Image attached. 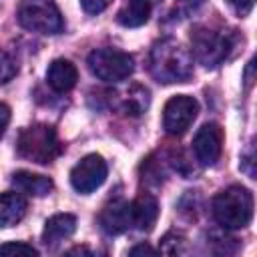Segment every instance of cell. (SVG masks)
I'll return each instance as SVG.
<instances>
[{
	"instance_id": "obj_9",
	"label": "cell",
	"mask_w": 257,
	"mask_h": 257,
	"mask_svg": "<svg viewBox=\"0 0 257 257\" xmlns=\"http://www.w3.org/2000/svg\"><path fill=\"white\" fill-rule=\"evenodd\" d=\"M221 151H223V131H221V126L217 122H205L193 139L195 159L199 161V165L211 167L219 161Z\"/></svg>"
},
{
	"instance_id": "obj_1",
	"label": "cell",
	"mask_w": 257,
	"mask_h": 257,
	"mask_svg": "<svg viewBox=\"0 0 257 257\" xmlns=\"http://www.w3.org/2000/svg\"><path fill=\"white\" fill-rule=\"evenodd\" d=\"M149 70L163 84L187 82L193 76L191 52L175 38H163L153 44L149 54Z\"/></svg>"
},
{
	"instance_id": "obj_2",
	"label": "cell",
	"mask_w": 257,
	"mask_h": 257,
	"mask_svg": "<svg viewBox=\"0 0 257 257\" xmlns=\"http://www.w3.org/2000/svg\"><path fill=\"white\" fill-rule=\"evenodd\" d=\"M213 217L225 229H243L253 219V195L239 185H231L215 195Z\"/></svg>"
},
{
	"instance_id": "obj_3",
	"label": "cell",
	"mask_w": 257,
	"mask_h": 257,
	"mask_svg": "<svg viewBox=\"0 0 257 257\" xmlns=\"http://www.w3.org/2000/svg\"><path fill=\"white\" fill-rule=\"evenodd\" d=\"M16 151L22 159L38 163V165H48L52 163L60 153L62 145L58 141L56 131L50 124H30L26 126L18 141H16Z\"/></svg>"
},
{
	"instance_id": "obj_20",
	"label": "cell",
	"mask_w": 257,
	"mask_h": 257,
	"mask_svg": "<svg viewBox=\"0 0 257 257\" xmlns=\"http://www.w3.org/2000/svg\"><path fill=\"white\" fill-rule=\"evenodd\" d=\"M112 0H80L86 14H100Z\"/></svg>"
},
{
	"instance_id": "obj_18",
	"label": "cell",
	"mask_w": 257,
	"mask_h": 257,
	"mask_svg": "<svg viewBox=\"0 0 257 257\" xmlns=\"http://www.w3.org/2000/svg\"><path fill=\"white\" fill-rule=\"evenodd\" d=\"M0 255H38V249H34L28 243L10 241V243L0 245Z\"/></svg>"
},
{
	"instance_id": "obj_7",
	"label": "cell",
	"mask_w": 257,
	"mask_h": 257,
	"mask_svg": "<svg viewBox=\"0 0 257 257\" xmlns=\"http://www.w3.org/2000/svg\"><path fill=\"white\" fill-rule=\"evenodd\" d=\"M197 112H199V104L193 96L177 94L169 98L163 110V126L167 135L181 137L183 133H187V128L197 118Z\"/></svg>"
},
{
	"instance_id": "obj_11",
	"label": "cell",
	"mask_w": 257,
	"mask_h": 257,
	"mask_svg": "<svg viewBox=\"0 0 257 257\" xmlns=\"http://www.w3.org/2000/svg\"><path fill=\"white\" fill-rule=\"evenodd\" d=\"M76 80H78V70L70 60L56 58V60L50 62V66L46 70V82L52 90L68 92L70 88H74Z\"/></svg>"
},
{
	"instance_id": "obj_4",
	"label": "cell",
	"mask_w": 257,
	"mask_h": 257,
	"mask_svg": "<svg viewBox=\"0 0 257 257\" xmlns=\"http://www.w3.org/2000/svg\"><path fill=\"white\" fill-rule=\"evenodd\" d=\"M16 16L22 28L36 34H58L64 28V20L52 0H22Z\"/></svg>"
},
{
	"instance_id": "obj_13",
	"label": "cell",
	"mask_w": 257,
	"mask_h": 257,
	"mask_svg": "<svg viewBox=\"0 0 257 257\" xmlns=\"http://www.w3.org/2000/svg\"><path fill=\"white\" fill-rule=\"evenodd\" d=\"M131 211H133V227L139 231H151L159 217V203L153 195L141 193L131 203Z\"/></svg>"
},
{
	"instance_id": "obj_25",
	"label": "cell",
	"mask_w": 257,
	"mask_h": 257,
	"mask_svg": "<svg viewBox=\"0 0 257 257\" xmlns=\"http://www.w3.org/2000/svg\"><path fill=\"white\" fill-rule=\"evenodd\" d=\"M181 4H185V6H189V8H193V6H197L201 0H179Z\"/></svg>"
},
{
	"instance_id": "obj_24",
	"label": "cell",
	"mask_w": 257,
	"mask_h": 257,
	"mask_svg": "<svg viewBox=\"0 0 257 257\" xmlns=\"http://www.w3.org/2000/svg\"><path fill=\"white\" fill-rule=\"evenodd\" d=\"M251 70H253V62H249V66H247V72H245V80H247V86H251Z\"/></svg>"
},
{
	"instance_id": "obj_10",
	"label": "cell",
	"mask_w": 257,
	"mask_h": 257,
	"mask_svg": "<svg viewBox=\"0 0 257 257\" xmlns=\"http://www.w3.org/2000/svg\"><path fill=\"white\" fill-rule=\"evenodd\" d=\"M98 223L102 227L104 233L108 235H120L124 231H128L133 227V211H131V203L122 201V199H114L110 201L98 215Z\"/></svg>"
},
{
	"instance_id": "obj_5",
	"label": "cell",
	"mask_w": 257,
	"mask_h": 257,
	"mask_svg": "<svg viewBox=\"0 0 257 257\" xmlns=\"http://www.w3.org/2000/svg\"><path fill=\"white\" fill-rule=\"evenodd\" d=\"M191 46H193V56L207 68L219 66L223 60H227L233 40L229 34H221L217 30L197 26L191 32Z\"/></svg>"
},
{
	"instance_id": "obj_21",
	"label": "cell",
	"mask_w": 257,
	"mask_h": 257,
	"mask_svg": "<svg viewBox=\"0 0 257 257\" xmlns=\"http://www.w3.org/2000/svg\"><path fill=\"white\" fill-rule=\"evenodd\" d=\"M229 6L239 14V16H247L251 10H253V4L255 0H227Z\"/></svg>"
},
{
	"instance_id": "obj_14",
	"label": "cell",
	"mask_w": 257,
	"mask_h": 257,
	"mask_svg": "<svg viewBox=\"0 0 257 257\" xmlns=\"http://www.w3.org/2000/svg\"><path fill=\"white\" fill-rule=\"evenodd\" d=\"M12 185L18 193H24V195H30V197H44L54 187L52 179H48L44 175L30 173V171H16L12 175Z\"/></svg>"
},
{
	"instance_id": "obj_15",
	"label": "cell",
	"mask_w": 257,
	"mask_h": 257,
	"mask_svg": "<svg viewBox=\"0 0 257 257\" xmlns=\"http://www.w3.org/2000/svg\"><path fill=\"white\" fill-rule=\"evenodd\" d=\"M26 199L20 193H2L0 195V229L12 227L22 221L26 215Z\"/></svg>"
},
{
	"instance_id": "obj_22",
	"label": "cell",
	"mask_w": 257,
	"mask_h": 257,
	"mask_svg": "<svg viewBox=\"0 0 257 257\" xmlns=\"http://www.w3.org/2000/svg\"><path fill=\"white\" fill-rule=\"evenodd\" d=\"M8 122H10V108L4 102H0V137L4 135Z\"/></svg>"
},
{
	"instance_id": "obj_16",
	"label": "cell",
	"mask_w": 257,
	"mask_h": 257,
	"mask_svg": "<svg viewBox=\"0 0 257 257\" xmlns=\"http://www.w3.org/2000/svg\"><path fill=\"white\" fill-rule=\"evenodd\" d=\"M151 16V0H126L116 14V20L124 28H139Z\"/></svg>"
},
{
	"instance_id": "obj_23",
	"label": "cell",
	"mask_w": 257,
	"mask_h": 257,
	"mask_svg": "<svg viewBox=\"0 0 257 257\" xmlns=\"http://www.w3.org/2000/svg\"><path fill=\"white\" fill-rule=\"evenodd\" d=\"M131 255H155L157 251L153 249V247H149V245H145V243H141V245H137V247H133L131 251H128Z\"/></svg>"
},
{
	"instance_id": "obj_17",
	"label": "cell",
	"mask_w": 257,
	"mask_h": 257,
	"mask_svg": "<svg viewBox=\"0 0 257 257\" xmlns=\"http://www.w3.org/2000/svg\"><path fill=\"white\" fill-rule=\"evenodd\" d=\"M116 96H118V94H116ZM149 100H151L149 90H147L145 86H141V84H133V86H128V88L122 92V96H118V106H120V110H122L124 114H128V116H139V114H143V112L147 110Z\"/></svg>"
},
{
	"instance_id": "obj_6",
	"label": "cell",
	"mask_w": 257,
	"mask_h": 257,
	"mask_svg": "<svg viewBox=\"0 0 257 257\" xmlns=\"http://www.w3.org/2000/svg\"><path fill=\"white\" fill-rule=\"evenodd\" d=\"M90 72L104 82H120L135 70V60L128 52L116 48H96L88 54Z\"/></svg>"
},
{
	"instance_id": "obj_8",
	"label": "cell",
	"mask_w": 257,
	"mask_h": 257,
	"mask_svg": "<svg viewBox=\"0 0 257 257\" xmlns=\"http://www.w3.org/2000/svg\"><path fill=\"white\" fill-rule=\"evenodd\" d=\"M106 161L100 157V155H86L84 159H80L72 171H70V185L74 191L82 193V195H88L92 191H96L104 179H106Z\"/></svg>"
},
{
	"instance_id": "obj_12",
	"label": "cell",
	"mask_w": 257,
	"mask_h": 257,
	"mask_svg": "<svg viewBox=\"0 0 257 257\" xmlns=\"http://www.w3.org/2000/svg\"><path fill=\"white\" fill-rule=\"evenodd\" d=\"M76 231V217L70 215V213H58V215H52L46 225H44V231H42V243L46 247H54L58 245L60 241L68 239L72 233Z\"/></svg>"
},
{
	"instance_id": "obj_19",
	"label": "cell",
	"mask_w": 257,
	"mask_h": 257,
	"mask_svg": "<svg viewBox=\"0 0 257 257\" xmlns=\"http://www.w3.org/2000/svg\"><path fill=\"white\" fill-rule=\"evenodd\" d=\"M14 74H16V64H14V60L10 58L8 52H4V50L0 48V84L8 82Z\"/></svg>"
}]
</instances>
